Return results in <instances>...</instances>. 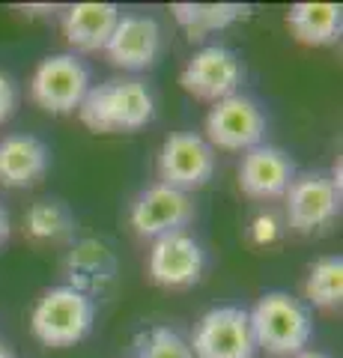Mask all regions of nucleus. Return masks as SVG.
Segmentation results:
<instances>
[{"instance_id": "nucleus-1", "label": "nucleus", "mask_w": 343, "mask_h": 358, "mask_svg": "<svg viewBox=\"0 0 343 358\" xmlns=\"http://www.w3.org/2000/svg\"><path fill=\"white\" fill-rule=\"evenodd\" d=\"M78 117L96 134L140 131L156 120V96L138 78H110L87 90Z\"/></svg>"}, {"instance_id": "nucleus-2", "label": "nucleus", "mask_w": 343, "mask_h": 358, "mask_svg": "<svg viewBox=\"0 0 343 358\" xmlns=\"http://www.w3.org/2000/svg\"><path fill=\"white\" fill-rule=\"evenodd\" d=\"M251 331L257 341V350L275 358H290L307 350L314 338V320L302 299L290 293H265L257 299V305L248 310Z\"/></svg>"}, {"instance_id": "nucleus-3", "label": "nucleus", "mask_w": 343, "mask_h": 358, "mask_svg": "<svg viewBox=\"0 0 343 358\" xmlns=\"http://www.w3.org/2000/svg\"><path fill=\"white\" fill-rule=\"evenodd\" d=\"M96 301L69 284L48 287L30 310V331L48 350H66L93 331Z\"/></svg>"}, {"instance_id": "nucleus-4", "label": "nucleus", "mask_w": 343, "mask_h": 358, "mask_svg": "<svg viewBox=\"0 0 343 358\" xmlns=\"http://www.w3.org/2000/svg\"><path fill=\"white\" fill-rule=\"evenodd\" d=\"M93 87L90 69L75 54H51L42 60L30 78V99L45 114H72L78 110L87 90Z\"/></svg>"}, {"instance_id": "nucleus-5", "label": "nucleus", "mask_w": 343, "mask_h": 358, "mask_svg": "<svg viewBox=\"0 0 343 358\" xmlns=\"http://www.w3.org/2000/svg\"><path fill=\"white\" fill-rule=\"evenodd\" d=\"M203 131H206L203 138L212 150L248 152L260 147L265 138V114L257 99L245 93H233L206 110Z\"/></svg>"}, {"instance_id": "nucleus-6", "label": "nucleus", "mask_w": 343, "mask_h": 358, "mask_svg": "<svg viewBox=\"0 0 343 358\" xmlns=\"http://www.w3.org/2000/svg\"><path fill=\"white\" fill-rule=\"evenodd\" d=\"M188 346H191L194 358H254L260 352L248 310L236 305L209 308L197 320Z\"/></svg>"}, {"instance_id": "nucleus-7", "label": "nucleus", "mask_w": 343, "mask_h": 358, "mask_svg": "<svg viewBox=\"0 0 343 358\" xmlns=\"http://www.w3.org/2000/svg\"><path fill=\"white\" fill-rule=\"evenodd\" d=\"M156 171L161 185L191 194L197 188L209 185V179L215 176V150L206 143L203 134L176 131L170 138H164L156 159Z\"/></svg>"}, {"instance_id": "nucleus-8", "label": "nucleus", "mask_w": 343, "mask_h": 358, "mask_svg": "<svg viewBox=\"0 0 343 358\" xmlns=\"http://www.w3.org/2000/svg\"><path fill=\"white\" fill-rule=\"evenodd\" d=\"M203 272H206V251L188 230L152 239V248L147 257V275L152 284L164 289H188L203 281Z\"/></svg>"}, {"instance_id": "nucleus-9", "label": "nucleus", "mask_w": 343, "mask_h": 358, "mask_svg": "<svg viewBox=\"0 0 343 358\" xmlns=\"http://www.w3.org/2000/svg\"><path fill=\"white\" fill-rule=\"evenodd\" d=\"M242 78H245V69H242V60L236 51H230L227 45H203L182 66L180 84L194 99L215 105L221 99L239 93Z\"/></svg>"}, {"instance_id": "nucleus-10", "label": "nucleus", "mask_w": 343, "mask_h": 358, "mask_svg": "<svg viewBox=\"0 0 343 358\" xmlns=\"http://www.w3.org/2000/svg\"><path fill=\"white\" fill-rule=\"evenodd\" d=\"M194 221V200L191 194L176 192L170 185H149L131 200L129 224L140 239H159L168 233H180Z\"/></svg>"}, {"instance_id": "nucleus-11", "label": "nucleus", "mask_w": 343, "mask_h": 358, "mask_svg": "<svg viewBox=\"0 0 343 358\" xmlns=\"http://www.w3.org/2000/svg\"><path fill=\"white\" fill-rule=\"evenodd\" d=\"M286 224L295 233H316L328 227L340 212V188L331 182V176L307 171L295 173L284 194Z\"/></svg>"}, {"instance_id": "nucleus-12", "label": "nucleus", "mask_w": 343, "mask_h": 358, "mask_svg": "<svg viewBox=\"0 0 343 358\" xmlns=\"http://www.w3.org/2000/svg\"><path fill=\"white\" fill-rule=\"evenodd\" d=\"M293 179H295V162L284 150L260 143V147L242 152L239 188H242V194L257 200V203L281 200Z\"/></svg>"}, {"instance_id": "nucleus-13", "label": "nucleus", "mask_w": 343, "mask_h": 358, "mask_svg": "<svg viewBox=\"0 0 343 358\" xmlns=\"http://www.w3.org/2000/svg\"><path fill=\"white\" fill-rule=\"evenodd\" d=\"M105 54L123 72L149 69L161 54V24L152 15H119Z\"/></svg>"}, {"instance_id": "nucleus-14", "label": "nucleus", "mask_w": 343, "mask_h": 358, "mask_svg": "<svg viewBox=\"0 0 343 358\" xmlns=\"http://www.w3.org/2000/svg\"><path fill=\"white\" fill-rule=\"evenodd\" d=\"M51 167V150L36 134H6L0 141V185L33 188L45 179Z\"/></svg>"}, {"instance_id": "nucleus-15", "label": "nucleus", "mask_w": 343, "mask_h": 358, "mask_svg": "<svg viewBox=\"0 0 343 358\" xmlns=\"http://www.w3.org/2000/svg\"><path fill=\"white\" fill-rule=\"evenodd\" d=\"M63 268H66V278H69L66 284L81 289V293L90 296L93 301H96V296H102L105 289L117 281V257L98 239L75 242L72 248L66 251Z\"/></svg>"}, {"instance_id": "nucleus-16", "label": "nucleus", "mask_w": 343, "mask_h": 358, "mask_svg": "<svg viewBox=\"0 0 343 358\" xmlns=\"http://www.w3.org/2000/svg\"><path fill=\"white\" fill-rule=\"evenodd\" d=\"M119 15L123 13L114 3H72L63 13L60 27L69 48L93 54V51H105Z\"/></svg>"}, {"instance_id": "nucleus-17", "label": "nucleus", "mask_w": 343, "mask_h": 358, "mask_svg": "<svg viewBox=\"0 0 343 358\" xmlns=\"http://www.w3.org/2000/svg\"><path fill=\"white\" fill-rule=\"evenodd\" d=\"M286 27L302 45H335L343 30V9L335 3H295L286 13Z\"/></svg>"}, {"instance_id": "nucleus-18", "label": "nucleus", "mask_w": 343, "mask_h": 358, "mask_svg": "<svg viewBox=\"0 0 343 358\" xmlns=\"http://www.w3.org/2000/svg\"><path fill=\"white\" fill-rule=\"evenodd\" d=\"M24 236L36 245H66L75 236L72 209L57 197L36 200L24 212Z\"/></svg>"}, {"instance_id": "nucleus-19", "label": "nucleus", "mask_w": 343, "mask_h": 358, "mask_svg": "<svg viewBox=\"0 0 343 358\" xmlns=\"http://www.w3.org/2000/svg\"><path fill=\"white\" fill-rule=\"evenodd\" d=\"M170 13L191 39H206L218 30H227L248 15V6L239 3H173Z\"/></svg>"}, {"instance_id": "nucleus-20", "label": "nucleus", "mask_w": 343, "mask_h": 358, "mask_svg": "<svg viewBox=\"0 0 343 358\" xmlns=\"http://www.w3.org/2000/svg\"><path fill=\"white\" fill-rule=\"evenodd\" d=\"M305 301L319 310H335L343 301V257L326 254L311 263L305 278Z\"/></svg>"}, {"instance_id": "nucleus-21", "label": "nucleus", "mask_w": 343, "mask_h": 358, "mask_svg": "<svg viewBox=\"0 0 343 358\" xmlns=\"http://www.w3.org/2000/svg\"><path fill=\"white\" fill-rule=\"evenodd\" d=\"M131 358H194V352L176 329L152 326L135 338V355Z\"/></svg>"}, {"instance_id": "nucleus-22", "label": "nucleus", "mask_w": 343, "mask_h": 358, "mask_svg": "<svg viewBox=\"0 0 343 358\" xmlns=\"http://www.w3.org/2000/svg\"><path fill=\"white\" fill-rule=\"evenodd\" d=\"M281 233H284V224H281V218L275 215L272 209L260 212V215L251 221V227H248L251 242L260 245V248H265V245H275V242L281 239Z\"/></svg>"}, {"instance_id": "nucleus-23", "label": "nucleus", "mask_w": 343, "mask_h": 358, "mask_svg": "<svg viewBox=\"0 0 343 358\" xmlns=\"http://www.w3.org/2000/svg\"><path fill=\"white\" fill-rule=\"evenodd\" d=\"M15 110H18V84L13 81V75L0 69V126L13 120Z\"/></svg>"}, {"instance_id": "nucleus-24", "label": "nucleus", "mask_w": 343, "mask_h": 358, "mask_svg": "<svg viewBox=\"0 0 343 358\" xmlns=\"http://www.w3.org/2000/svg\"><path fill=\"white\" fill-rule=\"evenodd\" d=\"M9 236H13V221H9V212L6 206L0 203V248L9 242Z\"/></svg>"}, {"instance_id": "nucleus-25", "label": "nucleus", "mask_w": 343, "mask_h": 358, "mask_svg": "<svg viewBox=\"0 0 343 358\" xmlns=\"http://www.w3.org/2000/svg\"><path fill=\"white\" fill-rule=\"evenodd\" d=\"M290 358H328L326 352H316V350H302V352H295Z\"/></svg>"}, {"instance_id": "nucleus-26", "label": "nucleus", "mask_w": 343, "mask_h": 358, "mask_svg": "<svg viewBox=\"0 0 343 358\" xmlns=\"http://www.w3.org/2000/svg\"><path fill=\"white\" fill-rule=\"evenodd\" d=\"M0 358H15V355H13V350H9V346H6L3 341H0Z\"/></svg>"}]
</instances>
